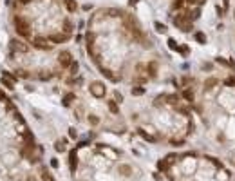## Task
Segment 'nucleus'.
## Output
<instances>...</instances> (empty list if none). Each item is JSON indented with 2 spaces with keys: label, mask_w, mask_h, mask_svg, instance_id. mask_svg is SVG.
I'll use <instances>...</instances> for the list:
<instances>
[{
  "label": "nucleus",
  "mask_w": 235,
  "mask_h": 181,
  "mask_svg": "<svg viewBox=\"0 0 235 181\" xmlns=\"http://www.w3.org/2000/svg\"><path fill=\"white\" fill-rule=\"evenodd\" d=\"M13 27H15V31H17V35L22 36L24 40H33V31H31V24L25 20L24 17H13Z\"/></svg>",
  "instance_id": "f257e3e1"
},
{
  "label": "nucleus",
  "mask_w": 235,
  "mask_h": 181,
  "mask_svg": "<svg viewBox=\"0 0 235 181\" xmlns=\"http://www.w3.org/2000/svg\"><path fill=\"white\" fill-rule=\"evenodd\" d=\"M89 91H91V94H92L94 98H103L105 92H107V89H105V85H103L101 81H92V83L89 85Z\"/></svg>",
  "instance_id": "f03ea898"
},
{
  "label": "nucleus",
  "mask_w": 235,
  "mask_h": 181,
  "mask_svg": "<svg viewBox=\"0 0 235 181\" xmlns=\"http://www.w3.org/2000/svg\"><path fill=\"white\" fill-rule=\"evenodd\" d=\"M176 25L181 31H190V29H192V20L183 13V15H177L176 17Z\"/></svg>",
  "instance_id": "7ed1b4c3"
},
{
  "label": "nucleus",
  "mask_w": 235,
  "mask_h": 181,
  "mask_svg": "<svg viewBox=\"0 0 235 181\" xmlns=\"http://www.w3.org/2000/svg\"><path fill=\"white\" fill-rule=\"evenodd\" d=\"M58 63L62 69H69L71 67V63H73V56H71V53L69 51H60L58 53Z\"/></svg>",
  "instance_id": "20e7f679"
},
{
  "label": "nucleus",
  "mask_w": 235,
  "mask_h": 181,
  "mask_svg": "<svg viewBox=\"0 0 235 181\" xmlns=\"http://www.w3.org/2000/svg\"><path fill=\"white\" fill-rule=\"evenodd\" d=\"M176 160H177L176 154H168L166 158H163V160L157 161V168H159V170H168V168L176 163Z\"/></svg>",
  "instance_id": "39448f33"
},
{
  "label": "nucleus",
  "mask_w": 235,
  "mask_h": 181,
  "mask_svg": "<svg viewBox=\"0 0 235 181\" xmlns=\"http://www.w3.org/2000/svg\"><path fill=\"white\" fill-rule=\"evenodd\" d=\"M31 42H33V45H35V47H38V49H43V51H51V49H53V45H51L49 42L45 40V38L35 36V38H33Z\"/></svg>",
  "instance_id": "423d86ee"
},
{
  "label": "nucleus",
  "mask_w": 235,
  "mask_h": 181,
  "mask_svg": "<svg viewBox=\"0 0 235 181\" xmlns=\"http://www.w3.org/2000/svg\"><path fill=\"white\" fill-rule=\"evenodd\" d=\"M69 38H71V36L65 35V33H54V35L49 36V42H51V43H63V42H67Z\"/></svg>",
  "instance_id": "0eeeda50"
},
{
  "label": "nucleus",
  "mask_w": 235,
  "mask_h": 181,
  "mask_svg": "<svg viewBox=\"0 0 235 181\" xmlns=\"http://www.w3.org/2000/svg\"><path fill=\"white\" fill-rule=\"evenodd\" d=\"M9 47L15 51V49H18L20 53H27V45L24 43V42H20V40H17V38H13V40L9 42Z\"/></svg>",
  "instance_id": "6e6552de"
},
{
  "label": "nucleus",
  "mask_w": 235,
  "mask_h": 181,
  "mask_svg": "<svg viewBox=\"0 0 235 181\" xmlns=\"http://www.w3.org/2000/svg\"><path fill=\"white\" fill-rule=\"evenodd\" d=\"M69 165H71V170L74 172L76 167H78V152L76 150H71L69 152Z\"/></svg>",
  "instance_id": "1a4fd4ad"
},
{
  "label": "nucleus",
  "mask_w": 235,
  "mask_h": 181,
  "mask_svg": "<svg viewBox=\"0 0 235 181\" xmlns=\"http://www.w3.org/2000/svg\"><path fill=\"white\" fill-rule=\"evenodd\" d=\"M156 74H157V63L156 62L147 63V76H148V78H154Z\"/></svg>",
  "instance_id": "9d476101"
},
{
  "label": "nucleus",
  "mask_w": 235,
  "mask_h": 181,
  "mask_svg": "<svg viewBox=\"0 0 235 181\" xmlns=\"http://www.w3.org/2000/svg\"><path fill=\"white\" fill-rule=\"evenodd\" d=\"M63 6H65V9L67 11H76V7H78V4H76V0H63Z\"/></svg>",
  "instance_id": "9b49d317"
},
{
  "label": "nucleus",
  "mask_w": 235,
  "mask_h": 181,
  "mask_svg": "<svg viewBox=\"0 0 235 181\" xmlns=\"http://www.w3.org/2000/svg\"><path fill=\"white\" fill-rule=\"evenodd\" d=\"M0 83H2V85H4V87H7V89H9V91H13V87H15V81L7 80V78H6V76H2V78H0Z\"/></svg>",
  "instance_id": "f8f14e48"
},
{
  "label": "nucleus",
  "mask_w": 235,
  "mask_h": 181,
  "mask_svg": "<svg viewBox=\"0 0 235 181\" xmlns=\"http://www.w3.org/2000/svg\"><path fill=\"white\" fill-rule=\"evenodd\" d=\"M109 111H110L112 114H118V112H119V109H118V103H116V100H110V101H109Z\"/></svg>",
  "instance_id": "ddd939ff"
},
{
  "label": "nucleus",
  "mask_w": 235,
  "mask_h": 181,
  "mask_svg": "<svg viewBox=\"0 0 235 181\" xmlns=\"http://www.w3.org/2000/svg\"><path fill=\"white\" fill-rule=\"evenodd\" d=\"M63 31H65V35H71L73 33V24H71V20H63Z\"/></svg>",
  "instance_id": "4468645a"
},
{
  "label": "nucleus",
  "mask_w": 235,
  "mask_h": 181,
  "mask_svg": "<svg viewBox=\"0 0 235 181\" xmlns=\"http://www.w3.org/2000/svg\"><path fill=\"white\" fill-rule=\"evenodd\" d=\"M38 78L42 81H47V80L53 78V73H43V71H42V73H38Z\"/></svg>",
  "instance_id": "2eb2a0df"
},
{
  "label": "nucleus",
  "mask_w": 235,
  "mask_h": 181,
  "mask_svg": "<svg viewBox=\"0 0 235 181\" xmlns=\"http://www.w3.org/2000/svg\"><path fill=\"white\" fill-rule=\"evenodd\" d=\"M73 100H74V94H67V96H63V100H62V103H63L65 107H69V105L73 103Z\"/></svg>",
  "instance_id": "dca6fc26"
},
{
  "label": "nucleus",
  "mask_w": 235,
  "mask_h": 181,
  "mask_svg": "<svg viewBox=\"0 0 235 181\" xmlns=\"http://www.w3.org/2000/svg\"><path fill=\"white\" fill-rule=\"evenodd\" d=\"M42 179H43V181H56L51 174H49V172H47V170H45V168L42 170Z\"/></svg>",
  "instance_id": "f3484780"
},
{
  "label": "nucleus",
  "mask_w": 235,
  "mask_h": 181,
  "mask_svg": "<svg viewBox=\"0 0 235 181\" xmlns=\"http://www.w3.org/2000/svg\"><path fill=\"white\" fill-rule=\"evenodd\" d=\"M215 83H217V80H215V78H210V80H208L206 83H204V89H206V91H210V89H212V87H214Z\"/></svg>",
  "instance_id": "a211bd4d"
},
{
  "label": "nucleus",
  "mask_w": 235,
  "mask_h": 181,
  "mask_svg": "<svg viewBox=\"0 0 235 181\" xmlns=\"http://www.w3.org/2000/svg\"><path fill=\"white\" fill-rule=\"evenodd\" d=\"M183 98H185V100H188V101H192V100H194V92L186 89V91L183 92Z\"/></svg>",
  "instance_id": "6ab92c4d"
},
{
  "label": "nucleus",
  "mask_w": 235,
  "mask_h": 181,
  "mask_svg": "<svg viewBox=\"0 0 235 181\" xmlns=\"http://www.w3.org/2000/svg\"><path fill=\"white\" fill-rule=\"evenodd\" d=\"M119 172H121L123 176H130V168H129V165H123V167H119Z\"/></svg>",
  "instance_id": "aec40b11"
},
{
  "label": "nucleus",
  "mask_w": 235,
  "mask_h": 181,
  "mask_svg": "<svg viewBox=\"0 0 235 181\" xmlns=\"http://www.w3.org/2000/svg\"><path fill=\"white\" fill-rule=\"evenodd\" d=\"M143 92H145L143 87H134V89H132V94H134V96H141Z\"/></svg>",
  "instance_id": "412c9836"
},
{
  "label": "nucleus",
  "mask_w": 235,
  "mask_h": 181,
  "mask_svg": "<svg viewBox=\"0 0 235 181\" xmlns=\"http://www.w3.org/2000/svg\"><path fill=\"white\" fill-rule=\"evenodd\" d=\"M69 71H71V74H76L78 73V62H73L71 67H69Z\"/></svg>",
  "instance_id": "4be33fe9"
},
{
  "label": "nucleus",
  "mask_w": 235,
  "mask_h": 181,
  "mask_svg": "<svg viewBox=\"0 0 235 181\" xmlns=\"http://www.w3.org/2000/svg\"><path fill=\"white\" fill-rule=\"evenodd\" d=\"M196 40L199 42V43H204V42H206V36H204L203 33H197V35H196Z\"/></svg>",
  "instance_id": "5701e85b"
},
{
  "label": "nucleus",
  "mask_w": 235,
  "mask_h": 181,
  "mask_svg": "<svg viewBox=\"0 0 235 181\" xmlns=\"http://www.w3.org/2000/svg\"><path fill=\"white\" fill-rule=\"evenodd\" d=\"M137 132H139V134H141V136H143V138H145V140H148V141H154V138H152V136H148V134H147V132H145V130H143V129H139V130H137Z\"/></svg>",
  "instance_id": "b1692460"
},
{
  "label": "nucleus",
  "mask_w": 235,
  "mask_h": 181,
  "mask_svg": "<svg viewBox=\"0 0 235 181\" xmlns=\"http://www.w3.org/2000/svg\"><path fill=\"white\" fill-rule=\"evenodd\" d=\"M177 49H179L181 55H188V47H186V45H181V47H177Z\"/></svg>",
  "instance_id": "393cba45"
},
{
  "label": "nucleus",
  "mask_w": 235,
  "mask_h": 181,
  "mask_svg": "<svg viewBox=\"0 0 235 181\" xmlns=\"http://www.w3.org/2000/svg\"><path fill=\"white\" fill-rule=\"evenodd\" d=\"M69 136H71L73 140H76V136H78V132H76V130H74V129L71 127V129H69Z\"/></svg>",
  "instance_id": "a878e982"
},
{
  "label": "nucleus",
  "mask_w": 235,
  "mask_h": 181,
  "mask_svg": "<svg viewBox=\"0 0 235 181\" xmlns=\"http://www.w3.org/2000/svg\"><path fill=\"white\" fill-rule=\"evenodd\" d=\"M89 121H91V125H98V118H96V116H92V114H91V116H89Z\"/></svg>",
  "instance_id": "bb28decb"
},
{
  "label": "nucleus",
  "mask_w": 235,
  "mask_h": 181,
  "mask_svg": "<svg viewBox=\"0 0 235 181\" xmlns=\"http://www.w3.org/2000/svg\"><path fill=\"white\" fill-rule=\"evenodd\" d=\"M168 47H170V49H177L179 45L176 43V40H172V38H170V40H168Z\"/></svg>",
  "instance_id": "cd10ccee"
},
{
  "label": "nucleus",
  "mask_w": 235,
  "mask_h": 181,
  "mask_svg": "<svg viewBox=\"0 0 235 181\" xmlns=\"http://www.w3.org/2000/svg\"><path fill=\"white\" fill-rule=\"evenodd\" d=\"M224 83H226L228 87H232V85H235V78H233V76H232V78H226V81H224Z\"/></svg>",
  "instance_id": "c85d7f7f"
},
{
  "label": "nucleus",
  "mask_w": 235,
  "mask_h": 181,
  "mask_svg": "<svg viewBox=\"0 0 235 181\" xmlns=\"http://www.w3.org/2000/svg\"><path fill=\"white\" fill-rule=\"evenodd\" d=\"M156 29L159 31V33H165V31H166V27H165L163 24H156Z\"/></svg>",
  "instance_id": "c756f323"
},
{
  "label": "nucleus",
  "mask_w": 235,
  "mask_h": 181,
  "mask_svg": "<svg viewBox=\"0 0 235 181\" xmlns=\"http://www.w3.org/2000/svg\"><path fill=\"white\" fill-rule=\"evenodd\" d=\"M54 147H56V150H63V149H65L63 141H62V143H60V141H56V143H54Z\"/></svg>",
  "instance_id": "7c9ffc66"
},
{
  "label": "nucleus",
  "mask_w": 235,
  "mask_h": 181,
  "mask_svg": "<svg viewBox=\"0 0 235 181\" xmlns=\"http://www.w3.org/2000/svg\"><path fill=\"white\" fill-rule=\"evenodd\" d=\"M170 143H172V145H177V147H181V145H183L185 141H183V140H172Z\"/></svg>",
  "instance_id": "2f4dec72"
},
{
  "label": "nucleus",
  "mask_w": 235,
  "mask_h": 181,
  "mask_svg": "<svg viewBox=\"0 0 235 181\" xmlns=\"http://www.w3.org/2000/svg\"><path fill=\"white\" fill-rule=\"evenodd\" d=\"M0 100H2V101H9V100H7V96H6V92H4V91H0Z\"/></svg>",
  "instance_id": "473e14b6"
},
{
  "label": "nucleus",
  "mask_w": 235,
  "mask_h": 181,
  "mask_svg": "<svg viewBox=\"0 0 235 181\" xmlns=\"http://www.w3.org/2000/svg\"><path fill=\"white\" fill-rule=\"evenodd\" d=\"M203 71H212V63H204L203 65Z\"/></svg>",
  "instance_id": "72a5a7b5"
},
{
  "label": "nucleus",
  "mask_w": 235,
  "mask_h": 181,
  "mask_svg": "<svg viewBox=\"0 0 235 181\" xmlns=\"http://www.w3.org/2000/svg\"><path fill=\"white\" fill-rule=\"evenodd\" d=\"M51 167H58V160H56V158L51 160Z\"/></svg>",
  "instance_id": "f704fd0d"
},
{
  "label": "nucleus",
  "mask_w": 235,
  "mask_h": 181,
  "mask_svg": "<svg viewBox=\"0 0 235 181\" xmlns=\"http://www.w3.org/2000/svg\"><path fill=\"white\" fill-rule=\"evenodd\" d=\"M17 2H18V4H29L31 0H17Z\"/></svg>",
  "instance_id": "c9c22d12"
},
{
  "label": "nucleus",
  "mask_w": 235,
  "mask_h": 181,
  "mask_svg": "<svg viewBox=\"0 0 235 181\" xmlns=\"http://www.w3.org/2000/svg\"><path fill=\"white\" fill-rule=\"evenodd\" d=\"M134 4H137V0H129V6H134Z\"/></svg>",
  "instance_id": "e433bc0d"
},
{
  "label": "nucleus",
  "mask_w": 235,
  "mask_h": 181,
  "mask_svg": "<svg viewBox=\"0 0 235 181\" xmlns=\"http://www.w3.org/2000/svg\"><path fill=\"white\" fill-rule=\"evenodd\" d=\"M228 2H230V0H224V4H226V6H228Z\"/></svg>",
  "instance_id": "4c0bfd02"
}]
</instances>
